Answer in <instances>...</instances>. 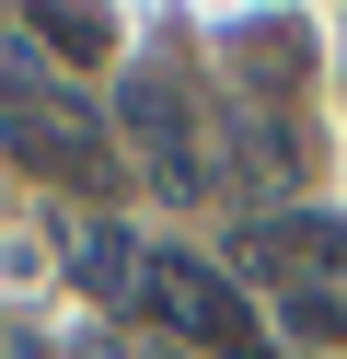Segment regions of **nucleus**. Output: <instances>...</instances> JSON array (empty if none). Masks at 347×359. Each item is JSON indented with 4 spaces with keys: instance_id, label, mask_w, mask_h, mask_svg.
<instances>
[{
    "instance_id": "f257e3e1",
    "label": "nucleus",
    "mask_w": 347,
    "mask_h": 359,
    "mask_svg": "<svg viewBox=\"0 0 347 359\" xmlns=\"http://www.w3.org/2000/svg\"><path fill=\"white\" fill-rule=\"evenodd\" d=\"M151 325H174V336H197L208 359H266V325H254V302L220 278V266H197V255H139V290H128Z\"/></svg>"
},
{
    "instance_id": "f03ea898",
    "label": "nucleus",
    "mask_w": 347,
    "mask_h": 359,
    "mask_svg": "<svg viewBox=\"0 0 347 359\" xmlns=\"http://www.w3.org/2000/svg\"><path fill=\"white\" fill-rule=\"evenodd\" d=\"M0 116H12V151L35 174H69V186H104V116L93 104H69V93H35V58H12L0 47Z\"/></svg>"
},
{
    "instance_id": "7ed1b4c3",
    "label": "nucleus",
    "mask_w": 347,
    "mask_h": 359,
    "mask_svg": "<svg viewBox=\"0 0 347 359\" xmlns=\"http://www.w3.org/2000/svg\"><path fill=\"white\" fill-rule=\"evenodd\" d=\"M128 140L151 151V186H162V197H197V186H208V163H197V116H185L174 81H128Z\"/></svg>"
},
{
    "instance_id": "20e7f679",
    "label": "nucleus",
    "mask_w": 347,
    "mask_h": 359,
    "mask_svg": "<svg viewBox=\"0 0 347 359\" xmlns=\"http://www.w3.org/2000/svg\"><path fill=\"white\" fill-rule=\"evenodd\" d=\"M254 266H347V232L336 220H266V232H243Z\"/></svg>"
},
{
    "instance_id": "39448f33",
    "label": "nucleus",
    "mask_w": 347,
    "mask_h": 359,
    "mask_svg": "<svg viewBox=\"0 0 347 359\" xmlns=\"http://www.w3.org/2000/svg\"><path fill=\"white\" fill-rule=\"evenodd\" d=\"M69 278H81V290H104V302H128V290H139V255H128V232H104V220H93V232L69 243Z\"/></svg>"
},
{
    "instance_id": "423d86ee",
    "label": "nucleus",
    "mask_w": 347,
    "mask_h": 359,
    "mask_svg": "<svg viewBox=\"0 0 347 359\" xmlns=\"http://www.w3.org/2000/svg\"><path fill=\"white\" fill-rule=\"evenodd\" d=\"M35 35H46L58 58H104V47H116V12H35Z\"/></svg>"
},
{
    "instance_id": "0eeeda50",
    "label": "nucleus",
    "mask_w": 347,
    "mask_h": 359,
    "mask_svg": "<svg viewBox=\"0 0 347 359\" xmlns=\"http://www.w3.org/2000/svg\"><path fill=\"white\" fill-rule=\"evenodd\" d=\"M290 336L336 348V336H347V302H336V290H290Z\"/></svg>"
}]
</instances>
